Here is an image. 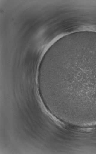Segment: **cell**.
Here are the masks:
<instances>
[{
  "instance_id": "obj_1",
  "label": "cell",
  "mask_w": 96,
  "mask_h": 154,
  "mask_svg": "<svg viewBox=\"0 0 96 154\" xmlns=\"http://www.w3.org/2000/svg\"><path fill=\"white\" fill-rule=\"evenodd\" d=\"M88 53L77 44H69L53 52L41 65L40 88L63 112L75 115L96 103L95 57Z\"/></svg>"
}]
</instances>
